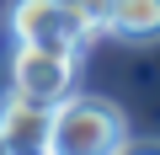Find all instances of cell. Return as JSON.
<instances>
[{
  "mask_svg": "<svg viewBox=\"0 0 160 155\" xmlns=\"http://www.w3.org/2000/svg\"><path fill=\"white\" fill-rule=\"evenodd\" d=\"M11 155H16V150H11Z\"/></svg>",
  "mask_w": 160,
  "mask_h": 155,
  "instance_id": "9c48e42d",
  "label": "cell"
},
{
  "mask_svg": "<svg viewBox=\"0 0 160 155\" xmlns=\"http://www.w3.org/2000/svg\"><path fill=\"white\" fill-rule=\"evenodd\" d=\"M128 139V118L102 102V96H59L53 118H48V139L43 155H118V144Z\"/></svg>",
  "mask_w": 160,
  "mask_h": 155,
  "instance_id": "6da1fadb",
  "label": "cell"
},
{
  "mask_svg": "<svg viewBox=\"0 0 160 155\" xmlns=\"http://www.w3.org/2000/svg\"><path fill=\"white\" fill-rule=\"evenodd\" d=\"M11 38L38 43V48H80L86 32L59 0H16L11 6Z\"/></svg>",
  "mask_w": 160,
  "mask_h": 155,
  "instance_id": "3957f363",
  "label": "cell"
},
{
  "mask_svg": "<svg viewBox=\"0 0 160 155\" xmlns=\"http://www.w3.org/2000/svg\"><path fill=\"white\" fill-rule=\"evenodd\" d=\"M11 91L32 96V102H59L75 91V48H38V43H16L11 54Z\"/></svg>",
  "mask_w": 160,
  "mask_h": 155,
  "instance_id": "7a4b0ae2",
  "label": "cell"
},
{
  "mask_svg": "<svg viewBox=\"0 0 160 155\" xmlns=\"http://www.w3.org/2000/svg\"><path fill=\"white\" fill-rule=\"evenodd\" d=\"M59 6L80 22V32H107V11H112V0H59Z\"/></svg>",
  "mask_w": 160,
  "mask_h": 155,
  "instance_id": "8992f818",
  "label": "cell"
},
{
  "mask_svg": "<svg viewBox=\"0 0 160 155\" xmlns=\"http://www.w3.org/2000/svg\"><path fill=\"white\" fill-rule=\"evenodd\" d=\"M48 118L53 107L48 102H32V96H6L0 102V134L16 155H43V139H48Z\"/></svg>",
  "mask_w": 160,
  "mask_h": 155,
  "instance_id": "277c9868",
  "label": "cell"
},
{
  "mask_svg": "<svg viewBox=\"0 0 160 155\" xmlns=\"http://www.w3.org/2000/svg\"><path fill=\"white\" fill-rule=\"evenodd\" d=\"M0 155H11V144H6V134H0Z\"/></svg>",
  "mask_w": 160,
  "mask_h": 155,
  "instance_id": "ba28073f",
  "label": "cell"
},
{
  "mask_svg": "<svg viewBox=\"0 0 160 155\" xmlns=\"http://www.w3.org/2000/svg\"><path fill=\"white\" fill-rule=\"evenodd\" d=\"M118 155H160V139H139V144H118Z\"/></svg>",
  "mask_w": 160,
  "mask_h": 155,
  "instance_id": "52a82bcc",
  "label": "cell"
},
{
  "mask_svg": "<svg viewBox=\"0 0 160 155\" xmlns=\"http://www.w3.org/2000/svg\"><path fill=\"white\" fill-rule=\"evenodd\" d=\"M107 32L123 43H160V0H112Z\"/></svg>",
  "mask_w": 160,
  "mask_h": 155,
  "instance_id": "5b68a950",
  "label": "cell"
}]
</instances>
